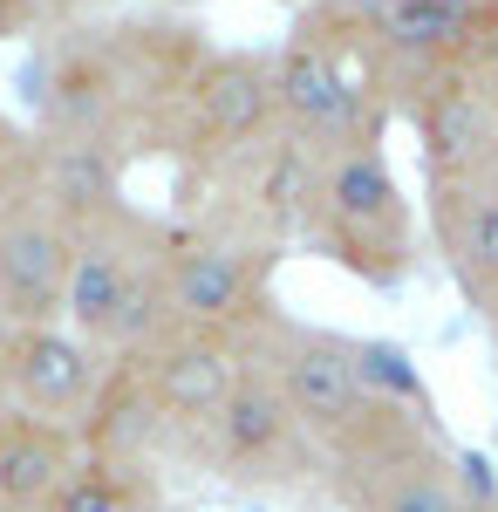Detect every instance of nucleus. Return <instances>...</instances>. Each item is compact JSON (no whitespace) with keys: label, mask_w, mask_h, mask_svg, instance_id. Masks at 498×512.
Wrapping results in <instances>:
<instances>
[{"label":"nucleus","mask_w":498,"mask_h":512,"mask_svg":"<svg viewBox=\"0 0 498 512\" xmlns=\"http://www.w3.org/2000/svg\"><path fill=\"white\" fill-rule=\"evenodd\" d=\"M205 41L185 21H48L28 48L21 96L35 137H103L123 151L164 144V123Z\"/></svg>","instance_id":"f257e3e1"},{"label":"nucleus","mask_w":498,"mask_h":512,"mask_svg":"<svg viewBox=\"0 0 498 512\" xmlns=\"http://www.w3.org/2000/svg\"><path fill=\"white\" fill-rule=\"evenodd\" d=\"M294 233L362 287H403L417 274V205L403 198V178L383 158V137L307 158Z\"/></svg>","instance_id":"f03ea898"},{"label":"nucleus","mask_w":498,"mask_h":512,"mask_svg":"<svg viewBox=\"0 0 498 512\" xmlns=\"http://www.w3.org/2000/svg\"><path fill=\"white\" fill-rule=\"evenodd\" d=\"M164 267H171V226L116 198L76 226L62 321L103 355H137L164 328Z\"/></svg>","instance_id":"7ed1b4c3"},{"label":"nucleus","mask_w":498,"mask_h":512,"mask_svg":"<svg viewBox=\"0 0 498 512\" xmlns=\"http://www.w3.org/2000/svg\"><path fill=\"white\" fill-rule=\"evenodd\" d=\"M273 103H280V130L314 151H342V144H369L383 137V123L396 117L383 103V89L369 76V62L355 55L335 0H307L294 14V28L273 48Z\"/></svg>","instance_id":"20e7f679"},{"label":"nucleus","mask_w":498,"mask_h":512,"mask_svg":"<svg viewBox=\"0 0 498 512\" xmlns=\"http://www.w3.org/2000/svg\"><path fill=\"white\" fill-rule=\"evenodd\" d=\"M335 14L396 117L423 82L498 48V0H335Z\"/></svg>","instance_id":"39448f33"},{"label":"nucleus","mask_w":498,"mask_h":512,"mask_svg":"<svg viewBox=\"0 0 498 512\" xmlns=\"http://www.w3.org/2000/svg\"><path fill=\"white\" fill-rule=\"evenodd\" d=\"M280 137V103H273V55L260 48H205L198 69L185 76L164 144L185 185H212L219 171H232L239 158H253L260 144Z\"/></svg>","instance_id":"423d86ee"},{"label":"nucleus","mask_w":498,"mask_h":512,"mask_svg":"<svg viewBox=\"0 0 498 512\" xmlns=\"http://www.w3.org/2000/svg\"><path fill=\"white\" fill-rule=\"evenodd\" d=\"M328 458V485L348 512H458L464 478L458 458L437 444L423 410L383 403L355 437H342Z\"/></svg>","instance_id":"0eeeda50"},{"label":"nucleus","mask_w":498,"mask_h":512,"mask_svg":"<svg viewBox=\"0 0 498 512\" xmlns=\"http://www.w3.org/2000/svg\"><path fill=\"white\" fill-rule=\"evenodd\" d=\"M273 246H253L219 226H171V267H164V328H192L219 342H253L273 301Z\"/></svg>","instance_id":"6e6552de"},{"label":"nucleus","mask_w":498,"mask_h":512,"mask_svg":"<svg viewBox=\"0 0 498 512\" xmlns=\"http://www.w3.org/2000/svg\"><path fill=\"white\" fill-rule=\"evenodd\" d=\"M246 362H260L273 383H280V396L294 403V417L307 424V437L321 451H335L342 437H355L383 410V396L369 390V376H362V342L355 335L307 328V321L280 315V308L246 342Z\"/></svg>","instance_id":"1a4fd4ad"},{"label":"nucleus","mask_w":498,"mask_h":512,"mask_svg":"<svg viewBox=\"0 0 498 512\" xmlns=\"http://www.w3.org/2000/svg\"><path fill=\"white\" fill-rule=\"evenodd\" d=\"M192 451L226 485H301L307 465L321 458V444L307 437L294 403L280 396V383H273L260 362L239 369L226 403L192 431Z\"/></svg>","instance_id":"9d476101"},{"label":"nucleus","mask_w":498,"mask_h":512,"mask_svg":"<svg viewBox=\"0 0 498 512\" xmlns=\"http://www.w3.org/2000/svg\"><path fill=\"white\" fill-rule=\"evenodd\" d=\"M69 267H76V226L41 192L0 212V321L14 328L62 321Z\"/></svg>","instance_id":"9b49d317"},{"label":"nucleus","mask_w":498,"mask_h":512,"mask_svg":"<svg viewBox=\"0 0 498 512\" xmlns=\"http://www.w3.org/2000/svg\"><path fill=\"white\" fill-rule=\"evenodd\" d=\"M430 246L444 260V274L458 280L464 308L485 321L498 308V164L492 171H464V178H430Z\"/></svg>","instance_id":"f8f14e48"},{"label":"nucleus","mask_w":498,"mask_h":512,"mask_svg":"<svg viewBox=\"0 0 498 512\" xmlns=\"http://www.w3.org/2000/svg\"><path fill=\"white\" fill-rule=\"evenodd\" d=\"M130 362H137V376L151 390L157 417L171 424V437L192 444V431L226 403L232 383H239L246 349L239 342H219V335H192V328H157Z\"/></svg>","instance_id":"ddd939ff"},{"label":"nucleus","mask_w":498,"mask_h":512,"mask_svg":"<svg viewBox=\"0 0 498 512\" xmlns=\"http://www.w3.org/2000/svg\"><path fill=\"white\" fill-rule=\"evenodd\" d=\"M110 355L96 342H82L69 321H35V328H14V403L35 410V417H62L82 424L89 396L103 383Z\"/></svg>","instance_id":"4468645a"},{"label":"nucleus","mask_w":498,"mask_h":512,"mask_svg":"<svg viewBox=\"0 0 498 512\" xmlns=\"http://www.w3.org/2000/svg\"><path fill=\"white\" fill-rule=\"evenodd\" d=\"M82 465V431L62 417H35L21 403L0 410V499L14 512H41V499Z\"/></svg>","instance_id":"2eb2a0df"},{"label":"nucleus","mask_w":498,"mask_h":512,"mask_svg":"<svg viewBox=\"0 0 498 512\" xmlns=\"http://www.w3.org/2000/svg\"><path fill=\"white\" fill-rule=\"evenodd\" d=\"M41 512H157L151 506V485H144V465H116V458H89L48 499Z\"/></svg>","instance_id":"dca6fc26"},{"label":"nucleus","mask_w":498,"mask_h":512,"mask_svg":"<svg viewBox=\"0 0 498 512\" xmlns=\"http://www.w3.org/2000/svg\"><path fill=\"white\" fill-rule=\"evenodd\" d=\"M41 192V137L35 123H14L0 110V212Z\"/></svg>","instance_id":"f3484780"},{"label":"nucleus","mask_w":498,"mask_h":512,"mask_svg":"<svg viewBox=\"0 0 498 512\" xmlns=\"http://www.w3.org/2000/svg\"><path fill=\"white\" fill-rule=\"evenodd\" d=\"M48 21H55V0H0V41L41 35Z\"/></svg>","instance_id":"a211bd4d"},{"label":"nucleus","mask_w":498,"mask_h":512,"mask_svg":"<svg viewBox=\"0 0 498 512\" xmlns=\"http://www.w3.org/2000/svg\"><path fill=\"white\" fill-rule=\"evenodd\" d=\"M14 403V321H0V410Z\"/></svg>","instance_id":"6ab92c4d"},{"label":"nucleus","mask_w":498,"mask_h":512,"mask_svg":"<svg viewBox=\"0 0 498 512\" xmlns=\"http://www.w3.org/2000/svg\"><path fill=\"white\" fill-rule=\"evenodd\" d=\"M485 328H492V342H498V308H492V315H485Z\"/></svg>","instance_id":"aec40b11"},{"label":"nucleus","mask_w":498,"mask_h":512,"mask_svg":"<svg viewBox=\"0 0 498 512\" xmlns=\"http://www.w3.org/2000/svg\"><path fill=\"white\" fill-rule=\"evenodd\" d=\"M0 512H14V506H7V499H0Z\"/></svg>","instance_id":"412c9836"},{"label":"nucleus","mask_w":498,"mask_h":512,"mask_svg":"<svg viewBox=\"0 0 498 512\" xmlns=\"http://www.w3.org/2000/svg\"><path fill=\"white\" fill-rule=\"evenodd\" d=\"M492 349H498V342H492Z\"/></svg>","instance_id":"4be33fe9"}]
</instances>
